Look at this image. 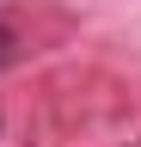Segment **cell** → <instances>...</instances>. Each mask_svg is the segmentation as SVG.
Returning <instances> with one entry per match:
<instances>
[{"label": "cell", "instance_id": "1", "mask_svg": "<svg viewBox=\"0 0 141 147\" xmlns=\"http://www.w3.org/2000/svg\"><path fill=\"white\" fill-rule=\"evenodd\" d=\"M12 55H19V31H12V25H6V18H0V67H6V61H12Z\"/></svg>", "mask_w": 141, "mask_h": 147}]
</instances>
